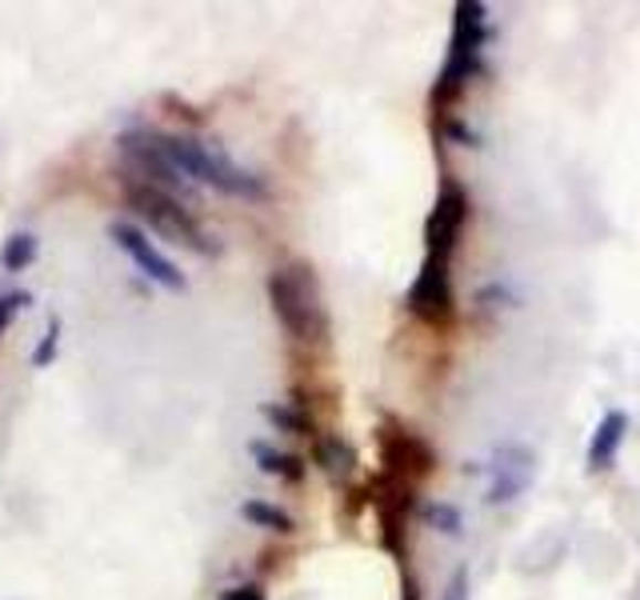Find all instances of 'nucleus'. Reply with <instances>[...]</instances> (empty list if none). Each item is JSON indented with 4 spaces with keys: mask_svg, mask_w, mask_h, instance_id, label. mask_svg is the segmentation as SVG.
I'll list each match as a JSON object with an SVG mask.
<instances>
[{
    "mask_svg": "<svg viewBox=\"0 0 640 600\" xmlns=\"http://www.w3.org/2000/svg\"><path fill=\"white\" fill-rule=\"evenodd\" d=\"M261 417L281 432H293V436H313V421H308L296 404H261Z\"/></svg>",
    "mask_w": 640,
    "mask_h": 600,
    "instance_id": "2eb2a0df",
    "label": "nucleus"
},
{
    "mask_svg": "<svg viewBox=\"0 0 640 600\" xmlns=\"http://www.w3.org/2000/svg\"><path fill=\"white\" fill-rule=\"evenodd\" d=\"M32 261H36V236H32V232H12L9 241H4V249H0L4 273H24Z\"/></svg>",
    "mask_w": 640,
    "mask_h": 600,
    "instance_id": "4468645a",
    "label": "nucleus"
},
{
    "mask_svg": "<svg viewBox=\"0 0 640 600\" xmlns=\"http://www.w3.org/2000/svg\"><path fill=\"white\" fill-rule=\"evenodd\" d=\"M125 200H128V209H137L140 217L160 232V236L185 244V249H192V253L217 256V244L204 236V229L192 221V212L185 209L177 197L153 189V185H145V180H125Z\"/></svg>",
    "mask_w": 640,
    "mask_h": 600,
    "instance_id": "20e7f679",
    "label": "nucleus"
},
{
    "mask_svg": "<svg viewBox=\"0 0 640 600\" xmlns=\"http://www.w3.org/2000/svg\"><path fill=\"white\" fill-rule=\"evenodd\" d=\"M241 516L249 520L252 528H269V533H276V537H288L293 533V516L284 513L281 505H269V501H261V496H252V501H244L241 505Z\"/></svg>",
    "mask_w": 640,
    "mask_h": 600,
    "instance_id": "ddd939ff",
    "label": "nucleus"
},
{
    "mask_svg": "<svg viewBox=\"0 0 640 600\" xmlns=\"http://www.w3.org/2000/svg\"><path fill=\"white\" fill-rule=\"evenodd\" d=\"M249 453L261 473L276 476L284 485H301V481H305V461L296 453H284V449H273V444H264V441H252Z\"/></svg>",
    "mask_w": 640,
    "mask_h": 600,
    "instance_id": "f8f14e48",
    "label": "nucleus"
},
{
    "mask_svg": "<svg viewBox=\"0 0 640 600\" xmlns=\"http://www.w3.org/2000/svg\"><path fill=\"white\" fill-rule=\"evenodd\" d=\"M380 441V461H385V473L397 476V481H420V476H429L437 469V456L424 441H420L417 432L400 429V424H385L377 432Z\"/></svg>",
    "mask_w": 640,
    "mask_h": 600,
    "instance_id": "6e6552de",
    "label": "nucleus"
},
{
    "mask_svg": "<svg viewBox=\"0 0 640 600\" xmlns=\"http://www.w3.org/2000/svg\"><path fill=\"white\" fill-rule=\"evenodd\" d=\"M269 301L281 320V328L293 340H321L328 333V316L321 308V293H316V276L308 264H288L269 276Z\"/></svg>",
    "mask_w": 640,
    "mask_h": 600,
    "instance_id": "f03ea898",
    "label": "nucleus"
},
{
    "mask_svg": "<svg viewBox=\"0 0 640 600\" xmlns=\"http://www.w3.org/2000/svg\"><path fill=\"white\" fill-rule=\"evenodd\" d=\"M157 145L165 148V157L185 172V180H200L209 189L224 192V197H241V200H264L269 197V185H264L256 172L232 165L224 152H217L212 145L197 137H177V133H153Z\"/></svg>",
    "mask_w": 640,
    "mask_h": 600,
    "instance_id": "f257e3e1",
    "label": "nucleus"
},
{
    "mask_svg": "<svg viewBox=\"0 0 640 600\" xmlns=\"http://www.w3.org/2000/svg\"><path fill=\"white\" fill-rule=\"evenodd\" d=\"M221 600H264L261 585H237V589H224Z\"/></svg>",
    "mask_w": 640,
    "mask_h": 600,
    "instance_id": "aec40b11",
    "label": "nucleus"
},
{
    "mask_svg": "<svg viewBox=\"0 0 640 600\" xmlns=\"http://www.w3.org/2000/svg\"><path fill=\"white\" fill-rule=\"evenodd\" d=\"M625 436H629V417H625V412H617V409L605 412V421L597 424L592 441H588V469H592V473H605V469H612V461H617Z\"/></svg>",
    "mask_w": 640,
    "mask_h": 600,
    "instance_id": "9d476101",
    "label": "nucleus"
},
{
    "mask_svg": "<svg viewBox=\"0 0 640 600\" xmlns=\"http://www.w3.org/2000/svg\"><path fill=\"white\" fill-rule=\"evenodd\" d=\"M409 313L432 328H444L452 320V276L449 261L441 256H424L417 281L409 288Z\"/></svg>",
    "mask_w": 640,
    "mask_h": 600,
    "instance_id": "423d86ee",
    "label": "nucleus"
},
{
    "mask_svg": "<svg viewBox=\"0 0 640 600\" xmlns=\"http://www.w3.org/2000/svg\"><path fill=\"white\" fill-rule=\"evenodd\" d=\"M29 301H32L29 293H0V337L9 333V325L17 320V313H21Z\"/></svg>",
    "mask_w": 640,
    "mask_h": 600,
    "instance_id": "a211bd4d",
    "label": "nucleus"
},
{
    "mask_svg": "<svg viewBox=\"0 0 640 600\" xmlns=\"http://www.w3.org/2000/svg\"><path fill=\"white\" fill-rule=\"evenodd\" d=\"M108 236H113V241L120 244V249H125L128 256H133V264H137V269L148 276V281H157V285L168 288V293H185V288H189V276L180 273L177 264L168 261L165 253H157V244L148 241V236L137 229V224L113 221V224H108Z\"/></svg>",
    "mask_w": 640,
    "mask_h": 600,
    "instance_id": "0eeeda50",
    "label": "nucleus"
},
{
    "mask_svg": "<svg viewBox=\"0 0 640 600\" xmlns=\"http://www.w3.org/2000/svg\"><path fill=\"white\" fill-rule=\"evenodd\" d=\"M120 152L137 169V177H145V185H153V189L168 192V197L177 200L189 192V180L165 157V148L157 145L153 128H128V133H120Z\"/></svg>",
    "mask_w": 640,
    "mask_h": 600,
    "instance_id": "39448f33",
    "label": "nucleus"
},
{
    "mask_svg": "<svg viewBox=\"0 0 640 600\" xmlns=\"http://www.w3.org/2000/svg\"><path fill=\"white\" fill-rule=\"evenodd\" d=\"M444 600H469V572L457 569L449 580V589H444Z\"/></svg>",
    "mask_w": 640,
    "mask_h": 600,
    "instance_id": "6ab92c4d",
    "label": "nucleus"
},
{
    "mask_svg": "<svg viewBox=\"0 0 640 600\" xmlns=\"http://www.w3.org/2000/svg\"><path fill=\"white\" fill-rule=\"evenodd\" d=\"M313 461L328 481H348L353 469H357V449H353L340 432H325V436L313 441Z\"/></svg>",
    "mask_w": 640,
    "mask_h": 600,
    "instance_id": "9b49d317",
    "label": "nucleus"
},
{
    "mask_svg": "<svg viewBox=\"0 0 640 600\" xmlns=\"http://www.w3.org/2000/svg\"><path fill=\"white\" fill-rule=\"evenodd\" d=\"M420 516H424V520H429L432 528H441V533H449V537H457V533H461V513H457V508L452 505H444V501H432V505H424L420 508Z\"/></svg>",
    "mask_w": 640,
    "mask_h": 600,
    "instance_id": "dca6fc26",
    "label": "nucleus"
},
{
    "mask_svg": "<svg viewBox=\"0 0 640 600\" xmlns=\"http://www.w3.org/2000/svg\"><path fill=\"white\" fill-rule=\"evenodd\" d=\"M56 348H61V316H49V333H44V340L36 345V352H32V365H36V369L53 365Z\"/></svg>",
    "mask_w": 640,
    "mask_h": 600,
    "instance_id": "f3484780",
    "label": "nucleus"
},
{
    "mask_svg": "<svg viewBox=\"0 0 640 600\" xmlns=\"http://www.w3.org/2000/svg\"><path fill=\"white\" fill-rule=\"evenodd\" d=\"M464 221H469V197H464L461 185L444 180L441 197H437V204H432V212H429V221H424V244H429V256L449 261L452 249H457V241H461Z\"/></svg>",
    "mask_w": 640,
    "mask_h": 600,
    "instance_id": "1a4fd4ad",
    "label": "nucleus"
},
{
    "mask_svg": "<svg viewBox=\"0 0 640 600\" xmlns=\"http://www.w3.org/2000/svg\"><path fill=\"white\" fill-rule=\"evenodd\" d=\"M489 41V21H484L481 0H461L457 4V21H452V44L449 61L441 69V81L432 88V108H449L457 96L464 93V85L481 69V49Z\"/></svg>",
    "mask_w": 640,
    "mask_h": 600,
    "instance_id": "7ed1b4c3",
    "label": "nucleus"
}]
</instances>
